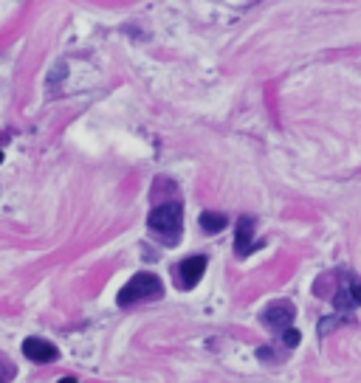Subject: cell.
I'll return each instance as SVG.
<instances>
[{"instance_id": "6da1fadb", "label": "cell", "mask_w": 361, "mask_h": 383, "mask_svg": "<svg viewBox=\"0 0 361 383\" xmlns=\"http://www.w3.org/2000/svg\"><path fill=\"white\" fill-rule=\"evenodd\" d=\"M147 225L156 237H161V243L175 246L181 240V225H184V211L181 203H161L150 211Z\"/></svg>"}, {"instance_id": "7a4b0ae2", "label": "cell", "mask_w": 361, "mask_h": 383, "mask_svg": "<svg viewBox=\"0 0 361 383\" xmlns=\"http://www.w3.org/2000/svg\"><path fill=\"white\" fill-rule=\"evenodd\" d=\"M164 296V285L156 273H135L116 296L119 308H133L138 301H153V299H161Z\"/></svg>"}, {"instance_id": "3957f363", "label": "cell", "mask_w": 361, "mask_h": 383, "mask_svg": "<svg viewBox=\"0 0 361 383\" xmlns=\"http://www.w3.org/2000/svg\"><path fill=\"white\" fill-rule=\"evenodd\" d=\"M254 217H240L237 220V234H235V251L237 257H249L251 251H257L263 243L254 240Z\"/></svg>"}, {"instance_id": "277c9868", "label": "cell", "mask_w": 361, "mask_h": 383, "mask_svg": "<svg viewBox=\"0 0 361 383\" xmlns=\"http://www.w3.org/2000/svg\"><path fill=\"white\" fill-rule=\"evenodd\" d=\"M294 316H297V310H294L291 301H274V304H268V308H265L263 322L268 327H274V330H285V327H291Z\"/></svg>"}, {"instance_id": "5b68a950", "label": "cell", "mask_w": 361, "mask_h": 383, "mask_svg": "<svg viewBox=\"0 0 361 383\" xmlns=\"http://www.w3.org/2000/svg\"><path fill=\"white\" fill-rule=\"evenodd\" d=\"M203 271H206V257H186V260L178 265V285H181L184 290L195 287V285L200 282Z\"/></svg>"}, {"instance_id": "8992f818", "label": "cell", "mask_w": 361, "mask_h": 383, "mask_svg": "<svg viewBox=\"0 0 361 383\" xmlns=\"http://www.w3.org/2000/svg\"><path fill=\"white\" fill-rule=\"evenodd\" d=\"M23 355L29 361H34V363H51V361H57L59 352H57L54 344L43 341V338H26L23 341Z\"/></svg>"}, {"instance_id": "52a82bcc", "label": "cell", "mask_w": 361, "mask_h": 383, "mask_svg": "<svg viewBox=\"0 0 361 383\" xmlns=\"http://www.w3.org/2000/svg\"><path fill=\"white\" fill-rule=\"evenodd\" d=\"M333 308L339 313H350V310L361 308V285H341L339 293L333 296Z\"/></svg>"}, {"instance_id": "ba28073f", "label": "cell", "mask_w": 361, "mask_h": 383, "mask_svg": "<svg viewBox=\"0 0 361 383\" xmlns=\"http://www.w3.org/2000/svg\"><path fill=\"white\" fill-rule=\"evenodd\" d=\"M226 223H229V220H226L223 214H214V211H203V214H200V228H203L206 234H218V232H223Z\"/></svg>"}, {"instance_id": "9c48e42d", "label": "cell", "mask_w": 361, "mask_h": 383, "mask_svg": "<svg viewBox=\"0 0 361 383\" xmlns=\"http://www.w3.org/2000/svg\"><path fill=\"white\" fill-rule=\"evenodd\" d=\"M282 336H285V344H288V347H297V344H300V333L291 330V327H285Z\"/></svg>"}, {"instance_id": "30bf717a", "label": "cell", "mask_w": 361, "mask_h": 383, "mask_svg": "<svg viewBox=\"0 0 361 383\" xmlns=\"http://www.w3.org/2000/svg\"><path fill=\"white\" fill-rule=\"evenodd\" d=\"M12 377V366L3 361V358H0V383H6Z\"/></svg>"}, {"instance_id": "8fae6325", "label": "cell", "mask_w": 361, "mask_h": 383, "mask_svg": "<svg viewBox=\"0 0 361 383\" xmlns=\"http://www.w3.org/2000/svg\"><path fill=\"white\" fill-rule=\"evenodd\" d=\"M62 383H77V377H62Z\"/></svg>"}, {"instance_id": "7c38bea8", "label": "cell", "mask_w": 361, "mask_h": 383, "mask_svg": "<svg viewBox=\"0 0 361 383\" xmlns=\"http://www.w3.org/2000/svg\"><path fill=\"white\" fill-rule=\"evenodd\" d=\"M0 164H3V152H0Z\"/></svg>"}]
</instances>
